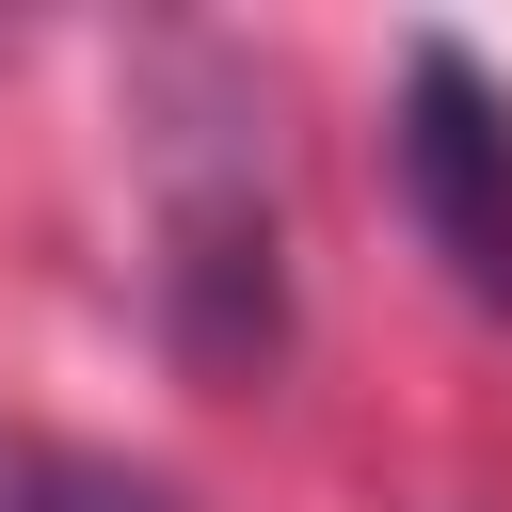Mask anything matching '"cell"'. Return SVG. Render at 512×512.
<instances>
[{
  "mask_svg": "<svg viewBox=\"0 0 512 512\" xmlns=\"http://www.w3.org/2000/svg\"><path fill=\"white\" fill-rule=\"evenodd\" d=\"M384 160H400V208H416L432 272H448L480 320H512V80H496L464 32H416V48H400Z\"/></svg>",
  "mask_w": 512,
  "mask_h": 512,
  "instance_id": "obj_1",
  "label": "cell"
},
{
  "mask_svg": "<svg viewBox=\"0 0 512 512\" xmlns=\"http://www.w3.org/2000/svg\"><path fill=\"white\" fill-rule=\"evenodd\" d=\"M160 320L192 368H272L288 352V240L256 160H192L160 192Z\"/></svg>",
  "mask_w": 512,
  "mask_h": 512,
  "instance_id": "obj_2",
  "label": "cell"
},
{
  "mask_svg": "<svg viewBox=\"0 0 512 512\" xmlns=\"http://www.w3.org/2000/svg\"><path fill=\"white\" fill-rule=\"evenodd\" d=\"M0 512H192V496L160 464H128V448H16Z\"/></svg>",
  "mask_w": 512,
  "mask_h": 512,
  "instance_id": "obj_3",
  "label": "cell"
}]
</instances>
